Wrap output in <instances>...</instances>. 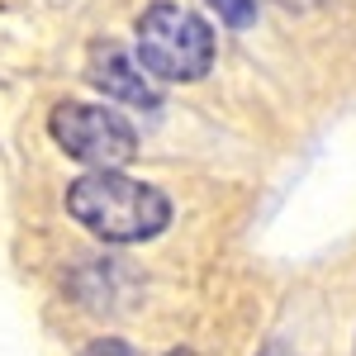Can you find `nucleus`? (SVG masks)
Wrapping results in <instances>:
<instances>
[{"mask_svg":"<svg viewBox=\"0 0 356 356\" xmlns=\"http://www.w3.org/2000/svg\"><path fill=\"white\" fill-rule=\"evenodd\" d=\"M67 214L105 243H147L171 223V200L124 171H90L67 186Z\"/></svg>","mask_w":356,"mask_h":356,"instance_id":"1","label":"nucleus"},{"mask_svg":"<svg viewBox=\"0 0 356 356\" xmlns=\"http://www.w3.org/2000/svg\"><path fill=\"white\" fill-rule=\"evenodd\" d=\"M90 86L95 90H105L110 100H124V105H134V110H157V86L147 81V72H143V62L124 53V48H114V43H100L95 53H90Z\"/></svg>","mask_w":356,"mask_h":356,"instance_id":"4","label":"nucleus"},{"mask_svg":"<svg viewBox=\"0 0 356 356\" xmlns=\"http://www.w3.org/2000/svg\"><path fill=\"white\" fill-rule=\"evenodd\" d=\"M48 129H53L57 147L67 157L86 162L90 171H119V166L134 162L138 152L134 124L124 114L105 110V105H57Z\"/></svg>","mask_w":356,"mask_h":356,"instance_id":"3","label":"nucleus"},{"mask_svg":"<svg viewBox=\"0 0 356 356\" xmlns=\"http://www.w3.org/2000/svg\"><path fill=\"white\" fill-rule=\"evenodd\" d=\"M81 356H138V352L129 347V342H119V337H95Z\"/></svg>","mask_w":356,"mask_h":356,"instance_id":"6","label":"nucleus"},{"mask_svg":"<svg viewBox=\"0 0 356 356\" xmlns=\"http://www.w3.org/2000/svg\"><path fill=\"white\" fill-rule=\"evenodd\" d=\"M138 62L157 81H200L214 67V29L181 0H157L138 19Z\"/></svg>","mask_w":356,"mask_h":356,"instance_id":"2","label":"nucleus"},{"mask_svg":"<svg viewBox=\"0 0 356 356\" xmlns=\"http://www.w3.org/2000/svg\"><path fill=\"white\" fill-rule=\"evenodd\" d=\"M166 356H200V352H191V347H176V352H166Z\"/></svg>","mask_w":356,"mask_h":356,"instance_id":"7","label":"nucleus"},{"mask_svg":"<svg viewBox=\"0 0 356 356\" xmlns=\"http://www.w3.org/2000/svg\"><path fill=\"white\" fill-rule=\"evenodd\" d=\"M214 10H219V19H228L233 29H247L257 19V0H209Z\"/></svg>","mask_w":356,"mask_h":356,"instance_id":"5","label":"nucleus"}]
</instances>
